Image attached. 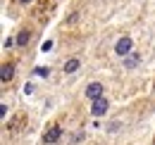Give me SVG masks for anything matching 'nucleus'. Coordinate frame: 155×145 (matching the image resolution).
Here are the masks:
<instances>
[{"label":"nucleus","mask_w":155,"mask_h":145,"mask_svg":"<svg viewBox=\"0 0 155 145\" xmlns=\"http://www.w3.org/2000/svg\"><path fill=\"white\" fill-rule=\"evenodd\" d=\"M15 40H17V45H21V48H24V45H29V40H31V31H29V29H21Z\"/></svg>","instance_id":"0eeeda50"},{"label":"nucleus","mask_w":155,"mask_h":145,"mask_svg":"<svg viewBox=\"0 0 155 145\" xmlns=\"http://www.w3.org/2000/svg\"><path fill=\"white\" fill-rule=\"evenodd\" d=\"M79 140H84V131H79L77 136H74V143H79Z\"/></svg>","instance_id":"9b49d317"},{"label":"nucleus","mask_w":155,"mask_h":145,"mask_svg":"<svg viewBox=\"0 0 155 145\" xmlns=\"http://www.w3.org/2000/svg\"><path fill=\"white\" fill-rule=\"evenodd\" d=\"M115 53L119 55V57H127V55H131V38H129V36L119 38V40H117V45H115Z\"/></svg>","instance_id":"7ed1b4c3"},{"label":"nucleus","mask_w":155,"mask_h":145,"mask_svg":"<svg viewBox=\"0 0 155 145\" xmlns=\"http://www.w3.org/2000/svg\"><path fill=\"white\" fill-rule=\"evenodd\" d=\"M34 74H38V76H48V74H50V69H48V67H38Z\"/></svg>","instance_id":"1a4fd4ad"},{"label":"nucleus","mask_w":155,"mask_h":145,"mask_svg":"<svg viewBox=\"0 0 155 145\" xmlns=\"http://www.w3.org/2000/svg\"><path fill=\"white\" fill-rule=\"evenodd\" d=\"M138 64H141V55L131 53V55L124 57V67H127V69H134V67H138Z\"/></svg>","instance_id":"423d86ee"},{"label":"nucleus","mask_w":155,"mask_h":145,"mask_svg":"<svg viewBox=\"0 0 155 145\" xmlns=\"http://www.w3.org/2000/svg\"><path fill=\"white\" fill-rule=\"evenodd\" d=\"M60 136H62V128L55 124V126H50L48 131H45V136H43V140L45 143H58L60 140Z\"/></svg>","instance_id":"20e7f679"},{"label":"nucleus","mask_w":155,"mask_h":145,"mask_svg":"<svg viewBox=\"0 0 155 145\" xmlns=\"http://www.w3.org/2000/svg\"><path fill=\"white\" fill-rule=\"evenodd\" d=\"M103 95H105L103 83L93 81V83H88V86H86V98H88V100H98V98H103Z\"/></svg>","instance_id":"f03ea898"},{"label":"nucleus","mask_w":155,"mask_h":145,"mask_svg":"<svg viewBox=\"0 0 155 145\" xmlns=\"http://www.w3.org/2000/svg\"><path fill=\"white\" fill-rule=\"evenodd\" d=\"M19 2H21V5H29V2H31V0H19Z\"/></svg>","instance_id":"f8f14e48"},{"label":"nucleus","mask_w":155,"mask_h":145,"mask_svg":"<svg viewBox=\"0 0 155 145\" xmlns=\"http://www.w3.org/2000/svg\"><path fill=\"white\" fill-rule=\"evenodd\" d=\"M107 107H110V102H107V98L103 95V98L93 100V105H91V114H93V117H103V114L107 112Z\"/></svg>","instance_id":"f257e3e1"},{"label":"nucleus","mask_w":155,"mask_h":145,"mask_svg":"<svg viewBox=\"0 0 155 145\" xmlns=\"http://www.w3.org/2000/svg\"><path fill=\"white\" fill-rule=\"evenodd\" d=\"M79 64H81V62H79L77 57H72V60H67V62H64V67H62V69H64V74H74L79 69Z\"/></svg>","instance_id":"6e6552de"},{"label":"nucleus","mask_w":155,"mask_h":145,"mask_svg":"<svg viewBox=\"0 0 155 145\" xmlns=\"http://www.w3.org/2000/svg\"><path fill=\"white\" fill-rule=\"evenodd\" d=\"M119 126H122V124H119V121H115V124H110V126H107V131H117Z\"/></svg>","instance_id":"9d476101"},{"label":"nucleus","mask_w":155,"mask_h":145,"mask_svg":"<svg viewBox=\"0 0 155 145\" xmlns=\"http://www.w3.org/2000/svg\"><path fill=\"white\" fill-rule=\"evenodd\" d=\"M12 76H15V64L5 62V64H2V69H0V79L7 83V81H12Z\"/></svg>","instance_id":"39448f33"}]
</instances>
